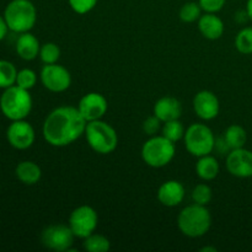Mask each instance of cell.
<instances>
[{"instance_id": "obj_1", "label": "cell", "mask_w": 252, "mask_h": 252, "mask_svg": "<svg viewBox=\"0 0 252 252\" xmlns=\"http://www.w3.org/2000/svg\"><path fill=\"white\" fill-rule=\"evenodd\" d=\"M86 125L78 107L59 106L46 117L42 133L49 145L63 148L78 140L85 133Z\"/></svg>"}, {"instance_id": "obj_2", "label": "cell", "mask_w": 252, "mask_h": 252, "mask_svg": "<svg viewBox=\"0 0 252 252\" xmlns=\"http://www.w3.org/2000/svg\"><path fill=\"white\" fill-rule=\"evenodd\" d=\"M212 225L211 212L206 206L189 204L185 207L177 217V226L187 238L197 239L206 235Z\"/></svg>"}, {"instance_id": "obj_3", "label": "cell", "mask_w": 252, "mask_h": 252, "mask_svg": "<svg viewBox=\"0 0 252 252\" xmlns=\"http://www.w3.org/2000/svg\"><path fill=\"white\" fill-rule=\"evenodd\" d=\"M0 110L10 121L25 120L31 113L32 97L29 90L12 85L0 96Z\"/></svg>"}, {"instance_id": "obj_4", "label": "cell", "mask_w": 252, "mask_h": 252, "mask_svg": "<svg viewBox=\"0 0 252 252\" xmlns=\"http://www.w3.org/2000/svg\"><path fill=\"white\" fill-rule=\"evenodd\" d=\"M4 19L12 32H30L37 21V10L31 0H11L6 5Z\"/></svg>"}, {"instance_id": "obj_5", "label": "cell", "mask_w": 252, "mask_h": 252, "mask_svg": "<svg viewBox=\"0 0 252 252\" xmlns=\"http://www.w3.org/2000/svg\"><path fill=\"white\" fill-rule=\"evenodd\" d=\"M84 135L89 147L97 154H111L118 145V134L116 129L102 120L88 122Z\"/></svg>"}, {"instance_id": "obj_6", "label": "cell", "mask_w": 252, "mask_h": 252, "mask_svg": "<svg viewBox=\"0 0 252 252\" xmlns=\"http://www.w3.org/2000/svg\"><path fill=\"white\" fill-rule=\"evenodd\" d=\"M142 159L148 166L160 169L172 161L176 154L175 143L164 135H153L142 147Z\"/></svg>"}, {"instance_id": "obj_7", "label": "cell", "mask_w": 252, "mask_h": 252, "mask_svg": "<svg viewBox=\"0 0 252 252\" xmlns=\"http://www.w3.org/2000/svg\"><path fill=\"white\" fill-rule=\"evenodd\" d=\"M185 148L192 157L201 158L212 154L216 148V137L211 128L203 123H192L184 135Z\"/></svg>"}, {"instance_id": "obj_8", "label": "cell", "mask_w": 252, "mask_h": 252, "mask_svg": "<svg viewBox=\"0 0 252 252\" xmlns=\"http://www.w3.org/2000/svg\"><path fill=\"white\" fill-rule=\"evenodd\" d=\"M97 224V212L88 204L79 206L69 216L68 225L70 226L75 238L83 239V240L93 233H95Z\"/></svg>"}, {"instance_id": "obj_9", "label": "cell", "mask_w": 252, "mask_h": 252, "mask_svg": "<svg viewBox=\"0 0 252 252\" xmlns=\"http://www.w3.org/2000/svg\"><path fill=\"white\" fill-rule=\"evenodd\" d=\"M74 239L75 235L68 224H52L46 226L41 234L43 246L57 252H69L74 244Z\"/></svg>"}, {"instance_id": "obj_10", "label": "cell", "mask_w": 252, "mask_h": 252, "mask_svg": "<svg viewBox=\"0 0 252 252\" xmlns=\"http://www.w3.org/2000/svg\"><path fill=\"white\" fill-rule=\"evenodd\" d=\"M39 79L44 88L51 93H63L71 85V75L68 69L58 63L44 64Z\"/></svg>"}, {"instance_id": "obj_11", "label": "cell", "mask_w": 252, "mask_h": 252, "mask_svg": "<svg viewBox=\"0 0 252 252\" xmlns=\"http://www.w3.org/2000/svg\"><path fill=\"white\" fill-rule=\"evenodd\" d=\"M9 144L17 150H26L32 147L36 139L33 127L25 120L12 121L6 130Z\"/></svg>"}, {"instance_id": "obj_12", "label": "cell", "mask_w": 252, "mask_h": 252, "mask_svg": "<svg viewBox=\"0 0 252 252\" xmlns=\"http://www.w3.org/2000/svg\"><path fill=\"white\" fill-rule=\"evenodd\" d=\"M78 110L86 122L102 120L108 110L107 98L100 93H88L79 101Z\"/></svg>"}, {"instance_id": "obj_13", "label": "cell", "mask_w": 252, "mask_h": 252, "mask_svg": "<svg viewBox=\"0 0 252 252\" xmlns=\"http://www.w3.org/2000/svg\"><path fill=\"white\" fill-rule=\"evenodd\" d=\"M226 170L239 179L252 177V152L244 148L231 149L225 160Z\"/></svg>"}, {"instance_id": "obj_14", "label": "cell", "mask_w": 252, "mask_h": 252, "mask_svg": "<svg viewBox=\"0 0 252 252\" xmlns=\"http://www.w3.org/2000/svg\"><path fill=\"white\" fill-rule=\"evenodd\" d=\"M193 111L201 120L212 121L218 117L220 111L219 98L214 93L209 90H202L194 95L193 97Z\"/></svg>"}, {"instance_id": "obj_15", "label": "cell", "mask_w": 252, "mask_h": 252, "mask_svg": "<svg viewBox=\"0 0 252 252\" xmlns=\"http://www.w3.org/2000/svg\"><path fill=\"white\" fill-rule=\"evenodd\" d=\"M185 194H186V191L181 182L176 180H169L159 187L157 196L162 206L172 208L182 203Z\"/></svg>"}, {"instance_id": "obj_16", "label": "cell", "mask_w": 252, "mask_h": 252, "mask_svg": "<svg viewBox=\"0 0 252 252\" xmlns=\"http://www.w3.org/2000/svg\"><path fill=\"white\" fill-rule=\"evenodd\" d=\"M153 115L157 116L162 123L172 120H180L182 115V105L176 97L164 96L155 102Z\"/></svg>"}, {"instance_id": "obj_17", "label": "cell", "mask_w": 252, "mask_h": 252, "mask_svg": "<svg viewBox=\"0 0 252 252\" xmlns=\"http://www.w3.org/2000/svg\"><path fill=\"white\" fill-rule=\"evenodd\" d=\"M197 22H198L199 32H201L204 38L216 41V39H219L223 36L225 26H224L223 20L217 16V14L204 12Z\"/></svg>"}, {"instance_id": "obj_18", "label": "cell", "mask_w": 252, "mask_h": 252, "mask_svg": "<svg viewBox=\"0 0 252 252\" xmlns=\"http://www.w3.org/2000/svg\"><path fill=\"white\" fill-rule=\"evenodd\" d=\"M15 48H16V53L20 58H22L24 61H33L39 56L41 44L34 34L30 33V32H24V33H20Z\"/></svg>"}, {"instance_id": "obj_19", "label": "cell", "mask_w": 252, "mask_h": 252, "mask_svg": "<svg viewBox=\"0 0 252 252\" xmlns=\"http://www.w3.org/2000/svg\"><path fill=\"white\" fill-rule=\"evenodd\" d=\"M15 174L22 184L31 186V185H36L41 180L42 170L38 166V164H36L34 161L25 160V161L17 164Z\"/></svg>"}, {"instance_id": "obj_20", "label": "cell", "mask_w": 252, "mask_h": 252, "mask_svg": "<svg viewBox=\"0 0 252 252\" xmlns=\"http://www.w3.org/2000/svg\"><path fill=\"white\" fill-rule=\"evenodd\" d=\"M220 171L219 162L213 155H203L198 158V161L196 164V174L203 181H212L218 176Z\"/></svg>"}, {"instance_id": "obj_21", "label": "cell", "mask_w": 252, "mask_h": 252, "mask_svg": "<svg viewBox=\"0 0 252 252\" xmlns=\"http://www.w3.org/2000/svg\"><path fill=\"white\" fill-rule=\"evenodd\" d=\"M224 142L228 149H239L245 147L248 142V133L240 125H231L224 133Z\"/></svg>"}, {"instance_id": "obj_22", "label": "cell", "mask_w": 252, "mask_h": 252, "mask_svg": "<svg viewBox=\"0 0 252 252\" xmlns=\"http://www.w3.org/2000/svg\"><path fill=\"white\" fill-rule=\"evenodd\" d=\"M83 246L88 252H106L111 249V241L101 234L93 233L84 239Z\"/></svg>"}, {"instance_id": "obj_23", "label": "cell", "mask_w": 252, "mask_h": 252, "mask_svg": "<svg viewBox=\"0 0 252 252\" xmlns=\"http://www.w3.org/2000/svg\"><path fill=\"white\" fill-rule=\"evenodd\" d=\"M186 129L180 120H172L169 122L162 123L161 134L172 143H176L179 140L184 139V135Z\"/></svg>"}, {"instance_id": "obj_24", "label": "cell", "mask_w": 252, "mask_h": 252, "mask_svg": "<svg viewBox=\"0 0 252 252\" xmlns=\"http://www.w3.org/2000/svg\"><path fill=\"white\" fill-rule=\"evenodd\" d=\"M17 70L9 61L0 59V89H7L16 83Z\"/></svg>"}, {"instance_id": "obj_25", "label": "cell", "mask_w": 252, "mask_h": 252, "mask_svg": "<svg viewBox=\"0 0 252 252\" xmlns=\"http://www.w3.org/2000/svg\"><path fill=\"white\" fill-rule=\"evenodd\" d=\"M202 7L198 2L189 1L185 2L179 11L180 20L186 24H192V22L198 21L199 17L202 16Z\"/></svg>"}, {"instance_id": "obj_26", "label": "cell", "mask_w": 252, "mask_h": 252, "mask_svg": "<svg viewBox=\"0 0 252 252\" xmlns=\"http://www.w3.org/2000/svg\"><path fill=\"white\" fill-rule=\"evenodd\" d=\"M235 48L241 54H252V27H244L235 37Z\"/></svg>"}, {"instance_id": "obj_27", "label": "cell", "mask_w": 252, "mask_h": 252, "mask_svg": "<svg viewBox=\"0 0 252 252\" xmlns=\"http://www.w3.org/2000/svg\"><path fill=\"white\" fill-rule=\"evenodd\" d=\"M38 57L44 64L58 63L59 58H61V48L54 42H47L41 46Z\"/></svg>"}, {"instance_id": "obj_28", "label": "cell", "mask_w": 252, "mask_h": 252, "mask_svg": "<svg viewBox=\"0 0 252 252\" xmlns=\"http://www.w3.org/2000/svg\"><path fill=\"white\" fill-rule=\"evenodd\" d=\"M191 197L193 203L207 206L208 203H211L212 198H213V191L207 184H199L192 189Z\"/></svg>"}, {"instance_id": "obj_29", "label": "cell", "mask_w": 252, "mask_h": 252, "mask_svg": "<svg viewBox=\"0 0 252 252\" xmlns=\"http://www.w3.org/2000/svg\"><path fill=\"white\" fill-rule=\"evenodd\" d=\"M36 83H37V74L34 73L32 69L25 68V69H21L20 71H17L16 83H15V85L30 91L32 88H34Z\"/></svg>"}, {"instance_id": "obj_30", "label": "cell", "mask_w": 252, "mask_h": 252, "mask_svg": "<svg viewBox=\"0 0 252 252\" xmlns=\"http://www.w3.org/2000/svg\"><path fill=\"white\" fill-rule=\"evenodd\" d=\"M68 2L74 12L79 15H85L95 9L98 0H68Z\"/></svg>"}, {"instance_id": "obj_31", "label": "cell", "mask_w": 252, "mask_h": 252, "mask_svg": "<svg viewBox=\"0 0 252 252\" xmlns=\"http://www.w3.org/2000/svg\"><path fill=\"white\" fill-rule=\"evenodd\" d=\"M142 128L143 132H144L145 134H148L149 137H153V135H157L159 130H161L162 122L157 117V116L153 115L143 122Z\"/></svg>"}, {"instance_id": "obj_32", "label": "cell", "mask_w": 252, "mask_h": 252, "mask_svg": "<svg viewBox=\"0 0 252 252\" xmlns=\"http://www.w3.org/2000/svg\"><path fill=\"white\" fill-rule=\"evenodd\" d=\"M226 0H198V4L201 5L202 10L204 12H217L220 11L225 6Z\"/></svg>"}, {"instance_id": "obj_33", "label": "cell", "mask_w": 252, "mask_h": 252, "mask_svg": "<svg viewBox=\"0 0 252 252\" xmlns=\"http://www.w3.org/2000/svg\"><path fill=\"white\" fill-rule=\"evenodd\" d=\"M7 31H9V27H7L6 21H5L4 16H0V41L6 37Z\"/></svg>"}, {"instance_id": "obj_34", "label": "cell", "mask_w": 252, "mask_h": 252, "mask_svg": "<svg viewBox=\"0 0 252 252\" xmlns=\"http://www.w3.org/2000/svg\"><path fill=\"white\" fill-rule=\"evenodd\" d=\"M246 14L252 21V0H248V2H246Z\"/></svg>"}, {"instance_id": "obj_35", "label": "cell", "mask_w": 252, "mask_h": 252, "mask_svg": "<svg viewBox=\"0 0 252 252\" xmlns=\"http://www.w3.org/2000/svg\"><path fill=\"white\" fill-rule=\"evenodd\" d=\"M216 248H209V246H206V248H202L201 249V252H217Z\"/></svg>"}]
</instances>
